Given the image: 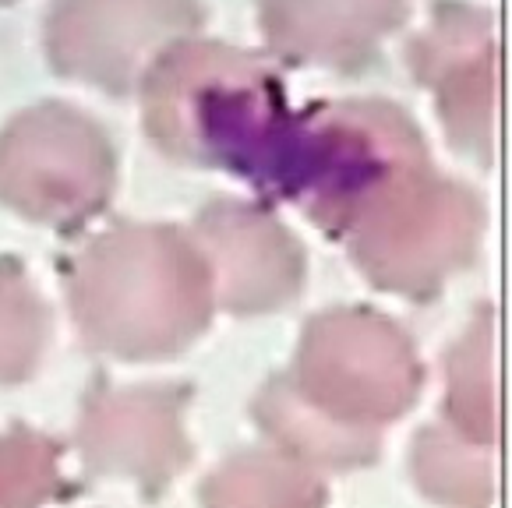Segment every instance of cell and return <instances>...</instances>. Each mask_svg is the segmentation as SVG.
I'll list each match as a JSON object with an SVG mask.
<instances>
[{"label": "cell", "mask_w": 512, "mask_h": 508, "mask_svg": "<svg viewBox=\"0 0 512 508\" xmlns=\"http://www.w3.org/2000/svg\"><path fill=\"white\" fill-rule=\"evenodd\" d=\"M202 508H325V484L283 452H237L205 480Z\"/></svg>", "instance_id": "obj_11"}, {"label": "cell", "mask_w": 512, "mask_h": 508, "mask_svg": "<svg viewBox=\"0 0 512 508\" xmlns=\"http://www.w3.org/2000/svg\"><path fill=\"white\" fill-rule=\"evenodd\" d=\"M138 85L145 131L166 156L258 184L290 113L287 89L262 57L184 36L152 60Z\"/></svg>", "instance_id": "obj_2"}, {"label": "cell", "mask_w": 512, "mask_h": 508, "mask_svg": "<svg viewBox=\"0 0 512 508\" xmlns=\"http://www.w3.org/2000/svg\"><path fill=\"white\" fill-rule=\"evenodd\" d=\"M195 244L212 272L216 304L265 314L290 304L304 283V251L269 209L216 198L195 219Z\"/></svg>", "instance_id": "obj_8"}, {"label": "cell", "mask_w": 512, "mask_h": 508, "mask_svg": "<svg viewBox=\"0 0 512 508\" xmlns=\"http://www.w3.org/2000/svg\"><path fill=\"white\" fill-rule=\"evenodd\" d=\"M255 417L262 431L276 441V452L297 459L304 466H322V470H354L378 459L382 449V431H364L347 427L311 410L294 392L287 374L272 378L255 403Z\"/></svg>", "instance_id": "obj_10"}, {"label": "cell", "mask_w": 512, "mask_h": 508, "mask_svg": "<svg viewBox=\"0 0 512 508\" xmlns=\"http://www.w3.org/2000/svg\"><path fill=\"white\" fill-rule=\"evenodd\" d=\"M202 25V0H53L46 53L61 75L128 92L149 64Z\"/></svg>", "instance_id": "obj_5"}, {"label": "cell", "mask_w": 512, "mask_h": 508, "mask_svg": "<svg viewBox=\"0 0 512 508\" xmlns=\"http://www.w3.org/2000/svg\"><path fill=\"white\" fill-rule=\"evenodd\" d=\"M64 494L61 441L22 424L0 431V508H43Z\"/></svg>", "instance_id": "obj_15"}, {"label": "cell", "mask_w": 512, "mask_h": 508, "mask_svg": "<svg viewBox=\"0 0 512 508\" xmlns=\"http://www.w3.org/2000/svg\"><path fill=\"white\" fill-rule=\"evenodd\" d=\"M50 336V311L15 258H0V385L36 371Z\"/></svg>", "instance_id": "obj_14"}, {"label": "cell", "mask_w": 512, "mask_h": 508, "mask_svg": "<svg viewBox=\"0 0 512 508\" xmlns=\"http://www.w3.org/2000/svg\"><path fill=\"white\" fill-rule=\"evenodd\" d=\"M407 18V0H258L272 53L290 64L361 71Z\"/></svg>", "instance_id": "obj_9"}, {"label": "cell", "mask_w": 512, "mask_h": 508, "mask_svg": "<svg viewBox=\"0 0 512 508\" xmlns=\"http://www.w3.org/2000/svg\"><path fill=\"white\" fill-rule=\"evenodd\" d=\"M4 4H11V0H0V8H4Z\"/></svg>", "instance_id": "obj_16"}, {"label": "cell", "mask_w": 512, "mask_h": 508, "mask_svg": "<svg viewBox=\"0 0 512 508\" xmlns=\"http://www.w3.org/2000/svg\"><path fill=\"white\" fill-rule=\"evenodd\" d=\"M85 346L121 360L174 357L205 332L216 307L195 237L163 223H117L64 265Z\"/></svg>", "instance_id": "obj_1"}, {"label": "cell", "mask_w": 512, "mask_h": 508, "mask_svg": "<svg viewBox=\"0 0 512 508\" xmlns=\"http://www.w3.org/2000/svg\"><path fill=\"white\" fill-rule=\"evenodd\" d=\"M184 385H99L82 406L78 452L89 477L131 480L145 494L163 491L188 466Z\"/></svg>", "instance_id": "obj_7"}, {"label": "cell", "mask_w": 512, "mask_h": 508, "mask_svg": "<svg viewBox=\"0 0 512 508\" xmlns=\"http://www.w3.org/2000/svg\"><path fill=\"white\" fill-rule=\"evenodd\" d=\"M445 424L477 445L498 438L495 389V314L481 307L463 339L445 357Z\"/></svg>", "instance_id": "obj_12"}, {"label": "cell", "mask_w": 512, "mask_h": 508, "mask_svg": "<svg viewBox=\"0 0 512 508\" xmlns=\"http://www.w3.org/2000/svg\"><path fill=\"white\" fill-rule=\"evenodd\" d=\"M414 477L428 498L449 508H488L495 459L488 445L467 441L449 424H431L414 441Z\"/></svg>", "instance_id": "obj_13"}, {"label": "cell", "mask_w": 512, "mask_h": 508, "mask_svg": "<svg viewBox=\"0 0 512 508\" xmlns=\"http://www.w3.org/2000/svg\"><path fill=\"white\" fill-rule=\"evenodd\" d=\"M294 392L322 417L382 431L417 403L424 367L400 325L368 307H332L304 325Z\"/></svg>", "instance_id": "obj_3"}, {"label": "cell", "mask_w": 512, "mask_h": 508, "mask_svg": "<svg viewBox=\"0 0 512 508\" xmlns=\"http://www.w3.org/2000/svg\"><path fill=\"white\" fill-rule=\"evenodd\" d=\"M414 75L435 92L449 138L477 159H491L498 113L495 15L467 0H438L431 25L407 46Z\"/></svg>", "instance_id": "obj_6"}, {"label": "cell", "mask_w": 512, "mask_h": 508, "mask_svg": "<svg viewBox=\"0 0 512 508\" xmlns=\"http://www.w3.org/2000/svg\"><path fill=\"white\" fill-rule=\"evenodd\" d=\"M117 180L106 131L68 103H39L0 131V202L53 230L99 216Z\"/></svg>", "instance_id": "obj_4"}]
</instances>
